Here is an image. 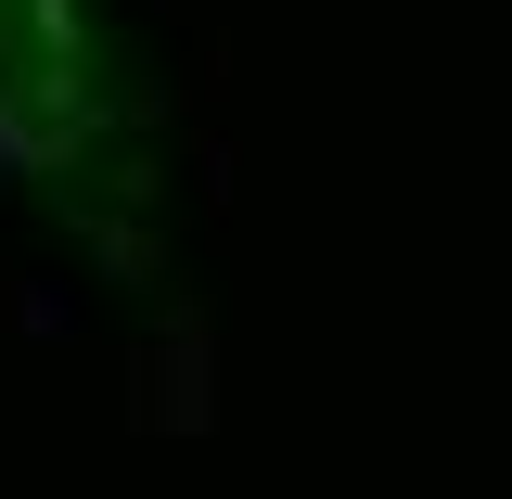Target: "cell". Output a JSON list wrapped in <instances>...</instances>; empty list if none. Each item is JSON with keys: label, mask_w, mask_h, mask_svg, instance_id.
I'll return each instance as SVG.
<instances>
[{"label": "cell", "mask_w": 512, "mask_h": 499, "mask_svg": "<svg viewBox=\"0 0 512 499\" xmlns=\"http://www.w3.org/2000/svg\"><path fill=\"white\" fill-rule=\"evenodd\" d=\"M77 103V64H64V0H0V128L39 154V116Z\"/></svg>", "instance_id": "cell-1"}]
</instances>
